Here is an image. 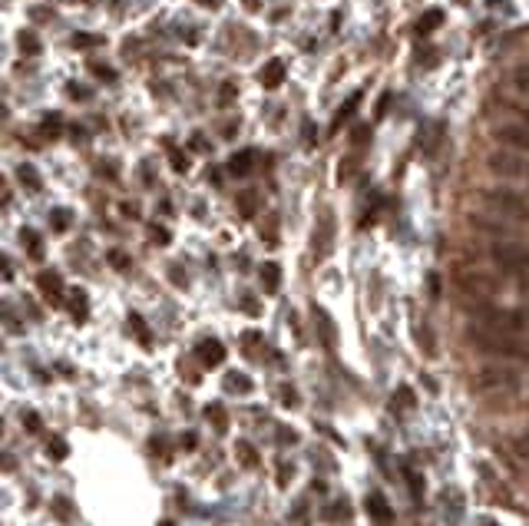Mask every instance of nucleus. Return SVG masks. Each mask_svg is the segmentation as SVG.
I'll return each mask as SVG.
<instances>
[{
  "label": "nucleus",
  "instance_id": "nucleus-19",
  "mask_svg": "<svg viewBox=\"0 0 529 526\" xmlns=\"http://www.w3.org/2000/svg\"><path fill=\"white\" fill-rule=\"evenodd\" d=\"M20 179H23V186H30L33 192L40 189V179H37V173H33L30 165H20Z\"/></svg>",
  "mask_w": 529,
  "mask_h": 526
},
{
  "label": "nucleus",
  "instance_id": "nucleus-13",
  "mask_svg": "<svg viewBox=\"0 0 529 526\" xmlns=\"http://www.w3.org/2000/svg\"><path fill=\"white\" fill-rule=\"evenodd\" d=\"M225 391H232V394H235V391H238V394H249V391H251V381L245 377V374H235V371H232V374H225Z\"/></svg>",
  "mask_w": 529,
  "mask_h": 526
},
{
  "label": "nucleus",
  "instance_id": "nucleus-2",
  "mask_svg": "<svg viewBox=\"0 0 529 526\" xmlns=\"http://www.w3.org/2000/svg\"><path fill=\"white\" fill-rule=\"evenodd\" d=\"M483 199L497 215H503L509 222H519V225H529V192L503 186V189H486Z\"/></svg>",
  "mask_w": 529,
  "mask_h": 526
},
{
  "label": "nucleus",
  "instance_id": "nucleus-9",
  "mask_svg": "<svg viewBox=\"0 0 529 526\" xmlns=\"http://www.w3.org/2000/svg\"><path fill=\"white\" fill-rule=\"evenodd\" d=\"M281 80H285V63H281V60H268L265 70H261V83L268 89H275V87H281Z\"/></svg>",
  "mask_w": 529,
  "mask_h": 526
},
{
  "label": "nucleus",
  "instance_id": "nucleus-14",
  "mask_svg": "<svg viewBox=\"0 0 529 526\" xmlns=\"http://www.w3.org/2000/svg\"><path fill=\"white\" fill-rule=\"evenodd\" d=\"M235 457L245 463V467H259V453H255V447H251L249 440H238L235 444Z\"/></svg>",
  "mask_w": 529,
  "mask_h": 526
},
{
  "label": "nucleus",
  "instance_id": "nucleus-23",
  "mask_svg": "<svg viewBox=\"0 0 529 526\" xmlns=\"http://www.w3.org/2000/svg\"><path fill=\"white\" fill-rule=\"evenodd\" d=\"M281 401H285L288 407H294V404H298V394H294L292 387H285V391H281Z\"/></svg>",
  "mask_w": 529,
  "mask_h": 526
},
{
  "label": "nucleus",
  "instance_id": "nucleus-3",
  "mask_svg": "<svg viewBox=\"0 0 529 526\" xmlns=\"http://www.w3.org/2000/svg\"><path fill=\"white\" fill-rule=\"evenodd\" d=\"M490 258L499 272L513 275V278H529V249L519 245V239H497L490 245Z\"/></svg>",
  "mask_w": 529,
  "mask_h": 526
},
{
  "label": "nucleus",
  "instance_id": "nucleus-16",
  "mask_svg": "<svg viewBox=\"0 0 529 526\" xmlns=\"http://www.w3.org/2000/svg\"><path fill=\"white\" fill-rule=\"evenodd\" d=\"M206 417L216 424V430H225L228 427V414H225V407H222V404H209L206 407Z\"/></svg>",
  "mask_w": 529,
  "mask_h": 526
},
{
  "label": "nucleus",
  "instance_id": "nucleus-29",
  "mask_svg": "<svg viewBox=\"0 0 529 526\" xmlns=\"http://www.w3.org/2000/svg\"><path fill=\"white\" fill-rule=\"evenodd\" d=\"M526 407H529V394H526Z\"/></svg>",
  "mask_w": 529,
  "mask_h": 526
},
{
  "label": "nucleus",
  "instance_id": "nucleus-27",
  "mask_svg": "<svg viewBox=\"0 0 529 526\" xmlns=\"http://www.w3.org/2000/svg\"><path fill=\"white\" fill-rule=\"evenodd\" d=\"M523 123H526V126H529V110H526V113H523Z\"/></svg>",
  "mask_w": 529,
  "mask_h": 526
},
{
  "label": "nucleus",
  "instance_id": "nucleus-20",
  "mask_svg": "<svg viewBox=\"0 0 529 526\" xmlns=\"http://www.w3.org/2000/svg\"><path fill=\"white\" fill-rule=\"evenodd\" d=\"M516 453H519V457H523V461L529 463V430H526V434H519V437H516Z\"/></svg>",
  "mask_w": 529,
  "mask_h": 526
},
{
  "label": "nucleus",
  "instance_id": "nucleus-24",
  "mask_svg": "<svg viewBox=\"0 0 529 526\" xmlns=\"http://www.w3.org/2000/svg\"><path fill=\"white\" fill-rule=\"evenodd\" d=\"M83 308H87V298L76 292V295H73V311H76V315H83Z\"/></svg>",
  "mask_w": 529,
  "mask_h": 526
},
{
  "label": "nucleus",
  "instance_id": "nucleus-25",
  "mask_svg": "<svg viewBox=\"0 0 529 526\" xmlns=\"http://www.w3.org/2000/svg\"><path fill=\"white\" fill-rule=\"evenodd\" d=\"M232 93H235V87L225 83V87H222V103H232Z\"/></svg>",
  "mask_w": 529,
  "mask_h": 526
},
{
  "label": "nucleus",
  "instance_id": "nucleus-21",
  "mask_svg": "<svg viewBox=\"0 0 529 526\" xmlns=\"http://www.w3.org/2000/svg\"><path fill=\"white\" fill-rule=\"evenodd\" d=\"M50 222L56 225V232H66V225H70V215H66L63 208H56L54 215H50Z\"/></svg>",
  "mask_w": 529,
  "mask_h": 526
},
{
  "label": "nucleus",
  "instance_id": "nucleus-10",
  "mask_svg": "<svg viewBox=\"0 0 529 526\" xmlns=\"http://www.w3.org/2000/svg\"><path fill=\"white\" fill-rule=\"evenodd\" d=\"M251 165H255V153H251V149H242L238 156H232L228 169H232L235 175H249V173H251Z\"/></svg>",
  "mask_w": 529,
  "mask_h": 526
},
{
  "label": "nucleus",
  "instance_id": "nucleus-6",
  "mask_svg": "<svg viewBox=\"0 0 529 526\" xmlns=\"http://www.w3.org/2000/svg\"><path fill=\"white\" fill-rule=\"evenodd\" d=\"M516 384V374L509 368H483V371L473 377V387L483 391V394H493V391H509Z\"/></svg>",
  "mask_w": 529,
  "mask_h": 526
},
{
  "label": "nucleus",
  "instance_id": "nucleus-7",
  "mask_svg": "<svg viewBox=\"0 0 529 526\" xmlns=\"http://www.w3.org/2000/svg\"><path fill=\"white\" fill-rule=\"evenodd\" d=\"M368 513H371V520H374V523H380V526L394 523V510H390V503L380 494H371L368 496Z\"/></svg>",
  "mask_w": 529,
  "mask_h": 526
},
{
  "label": "nucleus",
  "instance_id": "nucleus-12",
  "mask_svg": "<svg viewBox=\"0 0 529 526\" xmlns=\"http://www.w3.org/2000/svg\"><path fill=\"white\" fill-rule=\"evenodd\" d=\"M509 83H513V89H516L519 96H529V63L516 66V70L509 73Z\"/></svg>",
  "mask_w": 529,
  "mask_h": 526
},
{
  "label": "nucleus",
  "instance_id": "nucleus-18",
  "mask_svg": "<svg viewBox=\"0 0 529 526\" xmlns=\"http://www.w3.org/2000/svg\"><path fill=\"white\" fill-rule=\"evenodd\" d=\"M46 453H50V457H54V461H63L66 453H70V450H66V440H50V447H46Z\"/></svg>",
  "mask_w": 529,
  "mask_h": 526
},
{
  "label": "nucleus",
  "instance_id": "nucleus-26",
  "mask_svg": "<svg viewBox=\"0 0 529 526\" xmlns=\"http://www.w3.org/2000/svg\"><path fill=\"white\" fill-rule=\"evenodd\" d=\"M173 165H175V169H185V159H182L179 153H175V156H173Z\"/></svg>",
  "mask_w": 529,
  "mask_h": 526
},
{
  "label": "nucleus",
  "instance_id": "nucleus-8",
  "mask_svg": "<svg viewBox=\"0 0 529 526\" xmlns=\"http://www.w3.org/2000/svg\"><path fill=\"white\" fill-rule=\"evenodd\" d=\"M195 354H199V361L206 364V368H216V364L225 361V348H222V341H202L199 348H195Z\"/></svg>",
  "mask_w": 529,
  "mask_h": 526
},
{
  "label": "nucleus",
  "instance_id": "nucleus-11",
  "mask_svg": "<svg viewBox=\"0 0 529 526\" xmlns=\"http://www.w3.org/2000/svg\"><path fill=\"white\" fill-rule=\"evenodd\" d=\"M261 285H265V292H278L281 285V268L275 262H265L261 265Z\"/></svg>",
  "mask_w": 529,
  "mask_h": 526
},
{
  "label": "nucleus",
  "instance_id": "nucleus-17",
  "mask_svg": "<svg viewBox=\"0 0 529 526\" xmlns=\"http://www.w3.org/2000/svg\"><path fill=\"white\" fill-rule=\"evenodd\" d=\"M20 239H23V245L30 249V255H33V258H44V242H40V235H37V232H30V229H27V232H23V235H20Z\"/></svg>",
  "mask_w": 529,
  "mask_h": 526
},
{
  "label": "nucleus",
  "instance_id": "nucleus-15",
  "mask_svg": "<svg viewBox=\"0 0 529 526\" xmlns=\"http://www.w3.org/2000/svg\"><path fill=\"white\" fill-rule=\"evenodd\" d=\"M60 288H63V285H60V275H56V272L40 275V292H44V295L54 298V295H60Z\"/></svg>",
  "mask_w": 529,
  "mask_h": 526
},
{
  "label": "nucleus",
  "instance_id": "nucleus-4",
  "mask_svg": "<svg viewBox=\"0 0 529 526\" xmlns=\"http://www.w3.org/2000/svg\"><path fill=\"white\" fill-rule=\"evenodd\" d=\"M486 169L506 182H529V156L526 153H513V149H493L486 156Z\"/></svg>",
  "mask_w": 529,
  "mask_h": 526
},
{
  "label": "nucleus",
  "instance_id": "nucleus-5",
  "mask_svg": "<svg viewBox=\"0 0 529 526\" xmlns=\"http://www.w3.org/2000/svg\"><path fill=\"white\" fill-rule=\"evenodd\" d=\"M493 139H497L503 149L529 156V126L526 123H499V126H493Z\"/></svg>",
  "mask_w": 529,
  "mask_h": 526
},
{
  "label": "nucleus",
  "instance_id": "nucleus-1",
  "mask_svg": "<svg viewBox=\"0 0 529 526\" xmlns=\"http://www.w3.org/2000/svg\"><path fill=\"white\" fill-rule=\"evenodd\" d=\"M470 341H473L476 351L483 354H493V358H529V338L526 334H513V331H499L490 328V325H473L470 328Z\"/></svg>",
  "mask_w": 529,
  "mask_h": 526
},
{
  "label": "nucleus",
  "instance_id": "nucleus-22",
  "mask_svg": "<svg viewBox=\"0 0 529 526\" xmlns=\"http://www.w3.org/2000/svg\"><path fill=\"white\" fill-rule=\"evenodd\" d=\"M23 427L30 430V434H37L40 430V417L33 414V411H23Z\"/></svg>",
  "mask_w": 529,
  "mask_h": 526
},
{
  "label": "nucleus",
  "instance_id": "nucleus-28",
  "mask_svg": "<svg viewBox=\"0 0 529 526\" xmlns=\"http://www.w3.org/2000/svg\"><path fill=\"white\" fill-rule=\"evenodd\" d=\"M162 526H173V523H169V520H166V523H162Z\"/></svg>",
  "mask_w": 529,
  "mask_h": 526
}]
</instances>
